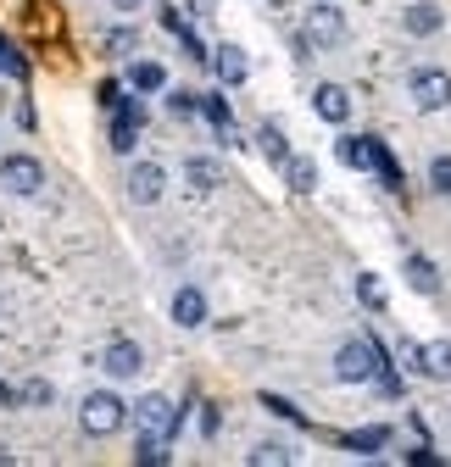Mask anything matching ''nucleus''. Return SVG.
I'll use <instances>...</instances> for the list:
<instances>
[{
    "mask_svg": "<svg viewBox=\"0 0 451 467\" xmlns=\"http://www.w3.org/2000/svg\"><path fill=\"white\" fill-rule=\"evenodd\" d=\"M79 423H84V434L106 440V434H118V429L129 423V400L111 395V389H95V395H84V406H79Z\"/></svg>",
    "mask_w": 451,
    "mask_h": 467,
    "instance_id": "f257e3e1",
    "label": "nucleus"
},
{
    "mask_svg": "<svg viewBox=\"0 0 451 467\" xmlns=\"http://www.w3.org/2000/svg\"><path fill=\"white\" fill-rule=\"evenodd\" d=\"M379 357H384V350L357 334V339H346L341 350H334V379H341V384H368L379 373Z\"/></svg>",
    "mask_w": 451,
    "mask_h": 467,
    "instance_id": "f03ea898",
    "label": "nucleus"
},
{
    "mask_svg": "<svg viewBox=\"0 0 451 467\" xmlns=\"http://www.w3.org/2000/svg\"><path fill=\"white\" fill-rule=\"evenodd\" d=\"M134 429H140V440H173V423H179V412H173V400L167 395H145V400H134Z\"/></svg>",
    "mask_w": 451,
    "mask_h": 467,
    "instance_id": "7ed1b4c3",
    "label": "nucleus"
},
{
    "mask_svg": "<svg viewBox=\"0 0 451 467\" xmlns=\"http://www.w3.org/2000/svg\"><path fill=\"white\" fill-rule=\"evenodd\" d=\"M312 50H334L346 39V17H341V6H312L307 12V34H301Z\"/></svg>",
    "mask_w": 451,
    "mask_h": 467,
    "instance_id": "20e7f679",
    "label": "nucleus"
},
{
    "mask_svg": "<svg viewBox=\"0 0 451 467\" xmlns=\"http://www.w3.org/2000/svg\"><path fill=\"white\" fill-rule=\"evenodd\" d=\"M162 190H167V167H162V161H134V167H129V201L156 206Z\"/></svg>",
    "mask_w": 451,
    "mask_h": 467,
    "instance_id": "39448f33",
    "label": "nucleus"
},
{
    "mask_svg": "<svg viewBox=\"0 0 451 467\" xmlns=\"http://www.w3.org/2000/svg\"><path fill=\"white\" fill-rule=\"evenodd\" d=\"M0 184H6L12 195H39L45 167H39L34 156H6V161H0Z\"/></svg>",
    "mask_w": 451,
    "mask_h": 467,
    "instance_id": "423d86ee",
    "label": "nucleus"
},
{
    "mask_svg": "<svg viewBox=\"0 0 451 467\" xmlns=\"http://www.w3.org/2000/svg\"><path fill=\"white\" fill-rule=\"evenodd\" d=\"M413 100H418L424 111L451 106V78H446L440 67H413Z\"/></svg>",
    "mask_w": 451,
    "mask_h": 467,
    "instance_id": "0eeeda50",
    "label": "nucleus"
},
{
    "mask_svg": "<svg viewBox=\"0 0 451 467\" xmlns=\"http://www.w3.org/2000/svg\"><path fill=\"white\" fill-rule=\"evenodd\" d=\"M100 368H106L111 379H134V373L145 368V350H140L134 339H111V345H106V357H100Z\"/></svg>",
    "mask_w": 451,
    "mask_h": 467,
    "instance_id": "6e6552de",
    "label": "nucleus"
},
{
    "mask_svg": "<svg viewBox=\"0 0 451 467\" xmlns=\"http://www.w3.org/2000/svg\"><path fill=\"white\" fill-rule=\"evenodd\" d=\"M312 111L323 117V123H334V129H341L346 117H351V95H346L341 84H318V95H312Z\"/></svg>",
    "mask_w": 451,
    "mask_h": 467,
    "instance_id": "1a4fd4ad",
    "label": "nucleus"
},
{
    "mask_svg": "<svg viewBox=\"0 0 451 467\" xmlns=\"http://www.w3.org/2000/svg\"><path fill=\"white\" fill-rule=\"evenodd\" d=\"M379 140H362V134H341V140H334V156H341L346 167H368L373 172V161H379Z\"/></svg>",
    "mask_w": 451,
    "mask_h": 467,
    "instance_id": "9d476101",
    "label": "nucleus"
},
{
    "mask_svg": "<svg viewBox=\"0 0 451 467\" xmlns=\"http://www.w3.org/2000/svg\"><path fill=\"white\" fill-rule=\"evenodd\" d=\"M418 373L435 379V384L451 379V339H429V345H418Z\"/></svg>",
    "mask_w": 451,
    "mask_h": 467,
    "instance_id": "9b49d317",
    "label": "nucleus"
},
{
    "mask_svg": "<svg viewBox=\"0 0 451 467\" xmlns=\"http://www.w3.org/2000/svg\"><path fill=\"white\" fill-rule=\"evenodd\" d=\"M173 323H179V328H201V323H206V296H201L195 284H184L179 296H173Z\"/></svg>",
    "mask_w": 451,
    "mask_h": 467,
    "instance_id": "f8f14e48",
    "label": "nucleus"
},
{
    "mask_svg": "<svg viewBox=\"0 0 451 467\" xmlns=\"http://www.w3.org/2000/svg\"><path fill=\"white\" fill-rule=\"evenodd\" d=\"M212 67H217L223 84H246V73H251V62H246L240 45H217V50H212Z\"/></svg>",
    "mask_w": 451,
    "mask_h": 467,
    "instance_id": "ddd939ff",
    "label": "nucleus"
},
{
    "mask_svg": "<svg viewBox=\"0 0 451 467\" xmlns=\"http://www.w3.org/2000/svg\"><path fill=\"white\" fill-rule=\"evenodd\" d=\"M184 179H190L195 195H212V190L223 184V161H212V156H190V161H184Z\"/></svg>",
    "mask_w": 451,
    "mask_h": 467,
    "instance_id": "4468645a",
    "label": "nucleus"
},
{
    "mask_svg": "<svg viewBox=\"0 0 451 467\" xmlns=\"http://www.w3.org/2000/svg\"><path fill=\"white\" fill-rule=\"evenodd\" d=\"M390 445V429L384 423H373V429H351V434H341V451H357V456H379Z\"/></svg>",
    "mask_w": 451,
    "mask_h": 467,
    "instance_id": "2eb2a0df",
    "label": "nucleus"
},
{
    "mask_svg": "<svg viewBox=\"0 0 451 467\" xmlns=\"http://www.w3.org/2000/svg\"><path fill=\"white\" fill-rule=\"evenodd\" d=\"M446 28V12L435 6V0H413V6H407V34H440Z\"/></svg>",
    "mask_w": 451,
    "mask_h": 467,
    "instance_id": "dca6fc26",
    "label": "nucleus"
},
{
    "mask_svg": "<svg viewBox=\"0 0 451 467\" xmlns=\"http://www.w3.org/2000/svg\"><path fill=\"white\" fill-rule=\"evenodd\" d=\"M285 184H290L296 195H312V190H318V167H312L307 156H285Z\"/></svg>",
    "mask_w": 451,
    "mask_h": 467,
    "instance_id": "f3484780",
    "label": "nucleus"
},
{
    "mask_svg": "<svg viewBox=\"0 0 451 467\" xmlns=\"http://www.w3.org/2000/svg\"><path fill=\"white\" fill-rule=\"evenodd\" d=\"M407 284L418 289V296H435V289H440V273H435V262H429V256H407Z\"/></svg>",
    "mask_w": 451,
    "mask_h": 467,
    "instance_id": "a211bd4d",
    "label": "nucleus"
},
{
    "mask_svg": "<svg viewBox=\"0 0 451 467\" xmlns=\"http://www.w3.org/2000/svg\"><path fill=\"white\" fill-rule=\"evenodd\" d=\"M129 84L151 95V89H162V84H167V73H162V62H134V67H129Z\"/></svg>",
    "mask_w": 451,
    "mask_h": 467,
    "instance_id": "6ab92c4d",
    "label": "nucleus"
},
{
    "mask_svg": "<svg viewBox=\"0 0 451 467\" xmlns=\"http://www.w3.org/2000/svg\"><path fill=\"white\" fill-rule=\"evenodd\" d=\"M357 301H362L368 312H384V284H379L373 273H357Z\"/></svg>",
    "mask_w": 451,
    "mask_h": 467,
    "instance_id": "aec40b11",
    "label": "nucleus"
},
{
    "mask_svg": "<svg viewBox=\"0 0 451 467\" xmlns=\"http://www.w3.org/2000/svg\"><path fill=\"white\" fill-rule=\"evenodd\" d=\"M251 462H257V467H285V462H296V451L267 440V445H257V451H251Z\"/></svg>",
    "mask_w": 451,
    "mask_h": 467,
    "instance_id": "412c9836",
    "label": "nucleus"
},
{
    "mask_svg": "<svg viewBox=\"0 0 451 467\" xmlns=\"http://www.w3.org/2000/svg\"><path fill=\"white\" fill-rule=\"evenodd\" d=\"M429 184H435V195H451V156L429 161Z\"/></svg>",
    "mask_w": 451,
    "mask_h": 467,
    "instance_id": "4be33fe9",
    "label": "nucleus"
},
{
    "mask_svg": "<svg viewBox=\"0 0 451 467\" xmlns=\"http://www.w3.org/2000/svg\"><path fill=\"white\" fill-rule=\"evenodd\" d=\"M373 172H379V179H384L390 190H402V167H396V156H390V150H379V161H373Z\"/></svg>",
    "mask_w": 451,
    "mask_h": 467,
    "instance_id": "5701e85b",
    "label": "nucleus"
},
{
    "mask_svg": "<svg viewBox=\"0 0 451 467\" xmlns=\"http://www.w3.org/2000/svg\"><path fill=\"white\" fill-rule=\"evenodd\" d=\"M257 140H262V150H267V156H273V161H285V156H290V150H285V134H278V129H273V123H267V129H262V134H257Z\"/></svg>",
    "mask_w": 451,
    "mask_h": 467,
    "instance_id": "b1692460",
    "label": "nucleus"
},
{
    "mask_svg": "<svg viewBox=\"0 0 451 467\" xmlns=\"http://www.w3.org/2000/svg\"><path fill=\"white\" fill-rule=\"evenodd\" d=\"M167 111H173V117H190V111H201V95H195V89H179L173 100H167Z\"/></svg>",
    "mask_w": 451,
    "mask_h": 467,
    "instance_id": "393cba45",
    "label": "nucleus"
},
{
    "mask_svg": "<svg viewBox=\"0 0 451 467\" xmlns=\"http://www.w3.org/2000/svg\"><path fill=\"white\" fill-rule=\"evenodd\" d=\"M0 73H12V78H23V73H28V67H23V56H17L6 39H0Z\"/></svg>",
    "mask_w": 451,
    "mask_h": 467,
    "instance_id": "a878e982",
    "label": "nucleus"
},
{
    "mask_svg": "<svg viewBox=\"0 0 451 467\" xmlns=\"http://www.w3.org/2000/svg\"><path fill=\"white\" fill-rule=\"evenodd\" d=\"M134 456L156 467V462H167V440H140V451H134Z\"/></svg>",
    "mask_w": 451,
    "mask_h": 467,
    "instance_id": "bb28decb",
    "label": "nucleus"
},
{
    "mask_svg": "<svg viewBox=\"0 0 451 467\" xmlns=\"http://www.w3.org/2000/svg\"><path fill=\"white\" fill-rule=\"evenodd\" d=\"M262 406H267V412H278V418H296V423H307V418L296 412V406H290V400H278V395H262Z\"/></svg>",
    "mask_w": 451,
    "mask_h": 467,
    "instance_id": "cd10ccee",
    "label": "nucleus"
},
{
    "mask_svg": "<svg viewBox=\"0 0 451 467\" xmlns=\"http://www.w3.org/2000/svg\"><path fill=\"white\" fill-rule=\"evenodd\" d=\"M106 50H111V56H129V50H134V34H106Z\"/></svg>",
    "mask_w": 451,
    "mask_h": 467,
    "instance_id": "c85d7f7f",
    "label": "nucleus"
},
{
    "mask_svg": "<svg viewBox=\"0 0 451 467\" xmlns=\"http://www.w3.org/2000/svg\"><path fill=\"white\" fill-rule=\"evenodd\" d=\"M190 12H195V17L206 23V17H217V0H190Z\"/></svg>",
    "mask_w": 451,
    "mask_h": 467,
    "instance_id": "c756f323",
    "label": "nucleus"
},
{
    "mask_svg": "<svg viewBox=\"0 0 451 467\" xmlns=\"http://www.w3.org/2000/svg\"><path fill=\"white\" fill-rule=\"evenodd\" d=\"M111 6H118V12H140V6H145V0H111Z\"/></svg>",
    "mask_w": 451,
    "mask_h": 467,
    "instance_id": "7c9ffc66",
    "label": "nucleus"
}]
</instances>
